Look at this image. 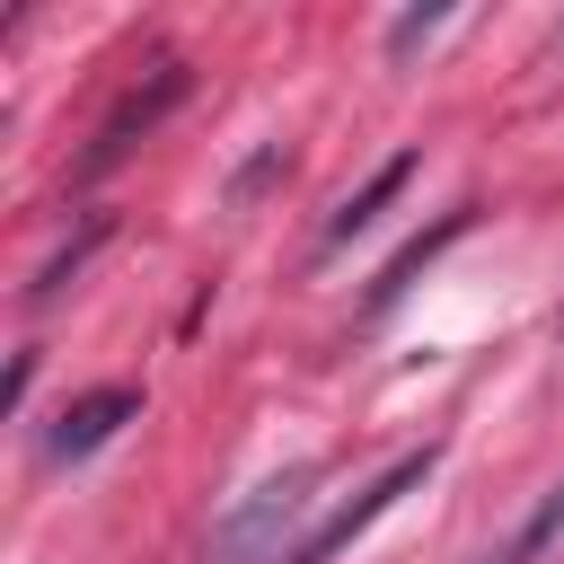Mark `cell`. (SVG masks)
<instances>
[{"mask_svg": "<svg viewBox=\"0 0 564 564\" xmlns=\"http://www.w3.org/2000/svg\"><path fill=\"white\" fill-rule=\"evenodd\" d=\"M317 502V467H282V476H264L220 529H212V564H282L291 546V520Z\"/></svg>", "mask_w": 564, "mask_h": 564, "instance_id": "6da1fadb", "label": "cell"}, {"mask_svg": "<svg viewBox=\"0 0 564 564\" xmlns=\"http://www.w3.org/2000/svg\"><path fill=\"white\" fill-rule=\"evenodd\" d=\"M273 176H291V150H282V141H264V150H256V159H247V167L229 176V203H256V194H264Z\"/></svg>", "mask_w": 564, "mask_h": 564, "instance_id": "9c48e42d", "label": "cell"}, {"mask_svg": "<svg viewBox=\"0 0 564 564\" xmlns=\"http://www.w3.org/2000/svg\"><path fill=\"white\" fill-rule=\"evenodd\" d=\"M555 546H564V485H546V494H538V511L511 529V546H502L494 564H546Z\"/></svg>", "mask_w": 564, "mask_h": 564, "instance_id": "ba28073f", "label": "cell"}, {"mask_svg": "<svg viewBox=\"0 0 564 564\" xmlns=\"http://www.w3.org/2000/svg\"><path fill=\"white\" fill-rule=\"evenodd\" d=\"M106 229H115V220H106V212H88V220H79V229H70V238H62V247H53L44 264H35V282H26V300H35V308H44V300H62V291L79 282V264L97 256V238H106Z\"/></svg>", "mask_w": 564, "mask_h": 564, "instance_id": "8992f818", "label": "cell"}, {"mask_svg": "<svg viewBox=\"0 0 564 564\" xmlns=\"http://www.w3.org/2000/svg\"><path fill=\"white\" fill-rule=\"evenodd\" d=\"M467 220H476V203H458V212H449L441 229H423V238H405V247H397V264L379 273V291H370V300L388 308V300H397V291H405V282H414V273H423V264H432V256H441V247H449V238H458Z\"/></svg>", "mask_w": 564, "mask_h": 564, "instance_id": "52a82bcc", "label": "cell"}, {"mask_svg": "<svg viewBox=\"0 0 564 564\" xmlns=\"http://www.w3.org/2000/svg\"><path fill=\"white\" fill-rule=\"evenodd\" d=\"M185 97V62H150V79H132L115 106H106V123L88 132V150H79V176H106V167H123L150 132H159V115Z\"/></svg>", "mask_w": 564, "mask_h": 564, "instance_id": "3957f363", "label": "cell"}, {"mask_svg": "<svg viewBox=\"0 0 564 564\" xmlns=\"http://www.w3.org/2000/svg\"><path fill=\"white\" fill-rule=\"evenodd\" d=\"M414 167H423L414 150L379 159V167H370V185H361V194H344V203L326 212V247H352V238H361V229H370V220H379V212H388V203H397V194L414 185Z\"/></svg>", "mask_w": 564, "mask_h": 564, "instance_id": "5b68a950", "label": "cell"}, {"mask_svg": "<svg viewBox=\"0 0 564 564\" xmlns=\"http://www.w3.org/2000/svg\"><path fill=\"white\" fill-rule=\"evenodd\" d=\"M441 26H449V9H405V18H397V26H388V53H397V62H405V53H423V44H432V35H441Z\"/></svg>", "mask_w": 564, "mask_h": 564, "instance_id": "30bf717a", "label": "cell"}, {"mask_svg": "<svg viewBox=\"0 0 564 564\" xmlns=\"http://www.w3.org/2000/svg\"><path fill=\"white\" fill-rule=\"evenodd\" d=\"M432 467H441V449H432V441H423V449H405V458H388V467H379V476H370L352 502H335V511H326V520H317V529H308V538H300L282 564H335V555H344V546H352L370 520H388V511H397V502H405V494H414Z\"/></svg>", "mask_w": 564, "mask_h": 564, "instance_id": "7a4b0ae2", "label": "cell"}, {"mask_svg": "<svg viewBox=\"0 0 564 564\" xmlns=\"http://www.w3.org/2000/svg\"><path fill=\"white\" fill-rule=\"evenodd\" d=\"M132 414H141V388H88V397H70V405H62V423L44 432V458H53V467H70V458L106 449Z\"/></svg>", "mask_w": 564, "mask_h": 564, "instance_id": "277c9868", "label": "cell"}]
</instances>
